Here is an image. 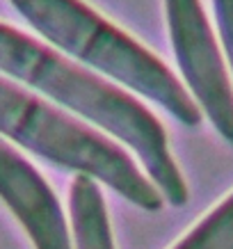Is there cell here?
<instances>
[{
    "label": "cell",
    "instance_id": "6da1fadb",
    "mask_svg": "<svg viewBox=\"0 0 233 249\" xmlns=\"http://www.w3.org/2000/svg\"><path fill=\"white\" fill-rule=\"evenodd\" d=\"M32 30L57 51L96 69L140 96L165 107L190 128L199 126L201 110L165 62L146 51L135 37L83 0H9Z\"/></svg>",
    "mask_w": 233,
    "mask_h": 249
},
{
    "label": "cell",
    "instance_id": "7a4b0ae2",
    "mask_svg": "<svg viewBox=\"0 0 233 249\" xmlns=\"http://www.w3.org/2000/svg\"><path fill=\"white\" fill-rule=\"evenodd\" d=\"M0 135L60 169L103 183L142 211L162 208L158 188L119 144L2 76Z\"/></svg>",
    "mask_w": 233,
    "mask_h": 249
},
{
    "label": "cell",
    "instance_id": "3957f363",
    "mask_svg": "<svg viewBox=\"0 0 233 249\" xmlns=\"http://www.w3.org/2000/svg\"><path fill=\"white\" fill-rule=\"evenodd\" d=\"M167 28L179 69L201 112L233 144V85L201 0H165Z\"/></svg>",
    "mask_w": 233,
    "mask_h": 249
},
{
    "label": "cell",
    "instance_id": "277c9868",
    "mask_svg": "<svg viewBox=\"0 0 233 249\" xmlns=\"http://www.w3.org/2000/svg\"><path fill=\"white\" fill-rule=\"evenodd\" d=\"M0 201L35 249H73L60 199L44 176L0 137Z\"/></svg>",
    "mask_w": 233,
    "mask_h": 249
},
{
    "label": "cell",
    "instance_id": "5b68a950",
    "mask_svg": "<svg viewBox=\"0 0 233 249\" xmlns=\"http://www.w3.org/2000/svg\"><path fill=\"white\" fill-rule=\"evenodd\" d=\"M69 213L75 249H114L106 199L94 178L75 174L69 196Z\"/></svg>",
    "mask_w": 233,
    "mask_h": 249
},
{
    "label": "cell",
    "instance_id": "8992f818",
    "mask_svg": "<svg viewBox=\"0 0 233 249\" xmlns=\"http://www.w3.org/2000/svg\"><path fill=\"white\" fill-rule=\"evenodd\" d=\"M172 249H233V192Z\"/></svg>",
    "mask_w": 233,
    "mask_h": 249
},
{
    "label": "cell",
    "instance_id": "52a82bcc",
    "mask_svg": "<svg viewBox=\"0 0 233 249\" xmlns=\"http://www.w3.org/2000/svg\"><path fill=\"white\" fill-rule=\"evenodd\" d=\"M213 12H215V21H217L226 60H229V67L233 71V0H213Z\"/></svg>",
    "mask_w": 233,
    "mask_h": 249
}]
</instances>
